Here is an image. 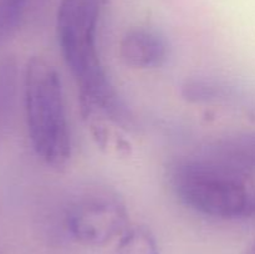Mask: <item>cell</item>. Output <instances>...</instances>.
Listing matches in <instances>:
<instances>
[{
	"label": "cell",
	"mask_w": 255,
	"mask_h": 254,
	"mask_svg": "<svg viewBox=\"0 0 255 254\" xmlns=\"http://www.w3.org/2000/svg\"><path fill=\"white\" fill-rule=\"evenodd\" d=\"M119 55L121 61L132 69H156L167 60L168 44L156 30L134 27L120 40Z\"/></svg>",
	"instance_id": "5"
},
{
	"label": "cell",
	"mask_w": 255,
	"mask_h": 254,
	"mask_svg": "<svg viewBox=\"0 0 255 254\" xmlns=\"http://www.w3.org/2000/svg\"><path fill=\"white\" fill-rule=\"evenodd\" d=\"M116 254H158V247L151 229L136 224L127 227L120 237Z\"/></svg>",
	"instance_id": "8"
},
{
	"label": "cell",
	"mask_w": 255,
	"mask_h": 254,
	"mask_svg": "<svg viewBox=\"0 0 255 254\" xmlns=\"http://www.w3.org/2000/svg\"><path fill=\"white\" fill-rule=\"evenodd\" d=\"M204 156L251 177L255 173V133L219 139L207 148Z\"/></svg>",
	"instance_id": "6"
},
{
	"label": "cell",
	"mask_w": 255,
	"mask_h": 254,
	"mask_svg": "<svg viewBox=\"0 0 255 254\" xmlns=\"http://www.w3.org/2000/svg\"><path fill=\"white\" fill-rule=\"evenodd\" d=\"M246 254H255V242L253 244H252L251 247L248 248V251H247Z\"/></svg>",
	"instance_id": "9"
},
{
	"label": "cell",
	"mask_w": 255,
	"mask_h": 254,
	"mask_svg": "<svg viewBox=\"0 0 255 254\" xmlns=\"http://www.w3.org/2000/svg\"><path fill=\"white\" fill-rule=\"evenodd\" d=\"M101 1L61 0L56 16L57 41L87 116L100 112L117 126L132 129L136 127L133 114L112 85L97 47Z\"/></svg>",
	"instance_id": "1"
},
{
	"label": "cell",
	"mask_w": 255,
	"mask_h": 254,
	"mask_svg": "<svg viewBox=\"0 0 255 254\" xmlns=\"http://www.w3.org/2000/svg\"><path fill=\"white\" fill-rule=\"evenodd\" d=\"M17 94V65L15 59H0V142L12 124Z\"/></svg>",
	"instance_id": "7"
},
{
	"label": "cell",
	"mask_w": 255,
	"mask_h": 254,
	"mask_svg": "<svg viewBox=\"0 0 255 254\" xmlns=\"http://www.w3.org/2000/svg\"><path fill=\"white\" fill-rule=\"evenodd\" d=\"M24 107L35 153L49 166H65L72 144L61 77L56 67L41 56L31 57L26 64Z\"/></svg>",
	"instance_id": "3"
},
{
	"label": "cell",
	"mask_w": 255,
	"mask_h": 254,
	"mask_svg": "<svg viewBox=\"0 0 255 254\" xmlns=\"http://www.w3.org/2000/svg\"><path fill=\"white\" fill-rule=\"evenodd\" d=\"M169 183L188 208L218 219L253 218L255 191L249 177L207 156L178 159L169 167Z\"/></svg>",
	"instance_id": "2"
},
{
	"label": "cell",
	"mask_w": 255,
	"mask_h": 254,
	"mask_svg": "<svg viewBox=\"0 0 255 254\" xmlns=\"http://www.w3.org/2000/svg\"><path fill=\"white\" fill-rule=\"evenodd\" d=\"M65 224L79 243L101 247L120 238L126 231L127 209L111 189L87 188L70 202L65 213Z\"/></svg>",
	"instance_id": "4"
}]
</instances>
